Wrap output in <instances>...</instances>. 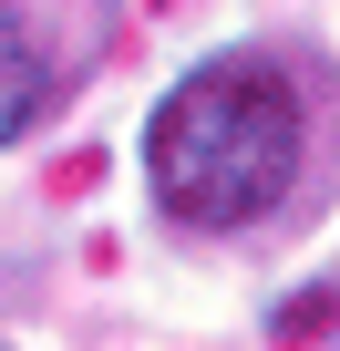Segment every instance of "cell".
<instances>
[{"label":"cell","mask_w":340,"mask_h":351,"mask_svg":"<svg viewBox=\"0 0 340 351\" xmlns=\"http://www.w3.org/2000/svg\"><path fill=\"white\" fill-rule=\"evenodd\" d=\"M299 165H309V93L299 62L268 42L186 62L144 114V197L186 238H237L278 217Z\"/></svg>","instance_id":"1"},{"label":"cell","mask_w":340,"mask_h":351,"mask_svg":"<svg viewBox=\"0 0 340 351\" xmlns=\"http://www.w3.org/2000/svg\"><path fill=\"white\" fill-rule=\"evenodd\" d=\"M62 83H73V62H62V52L11 11V0H0V145H21V134L52 114V93H62Z\"/></svg>","instance_id":"2"}]
</instances>
